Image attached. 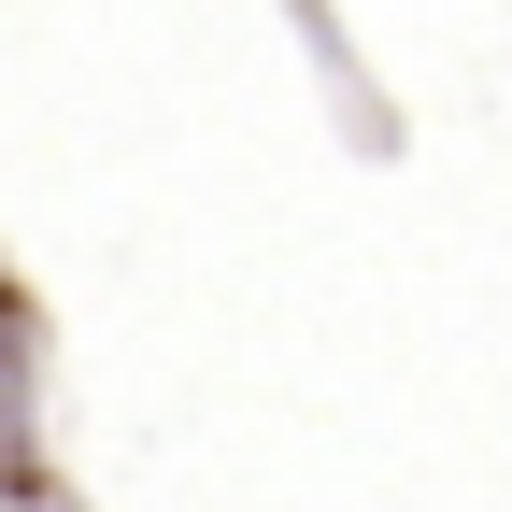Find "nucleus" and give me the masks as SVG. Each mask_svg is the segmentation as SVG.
<instances>
[{"instance_id": "obj_1", "label": "nucleus", "mask_w": 512, "mask_h": 512, "mask_svg": "<svg viewBox=\"0 0 512 512\" xmlns=\"http://www.w3.org/2000/svg\"><path fill=\"white\" fill-rule=\"evenodd\" d=\"M0 498H43V328L0 285Z\"/></svg>"}]
</instances>
